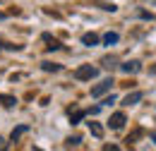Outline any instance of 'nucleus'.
I'll return each instance as SVG.
<instances>
[{
    "mask_svg": "<svg viewBox=\"0 0 156 151\" xmlns=\"http://www.w3.org/2000/svg\"><path fill=\"white\" fill-rule=\"evenodd\" d=\"M82 43H84V46H96L98 36L96 34H84V36H82Z\"/></svg>",
    "mask_w": 156,
    "mask_h": 151,
    "instance_id": "12",
    "label": "nucleus"
},
{
    "mask_svg": "<svg viewBox=\"0 0 156 151\" xmlns=\"http://www.w3.org/2000/svg\"><path fill=\"white\" fill-rule=\"evenodd\" d=\"M89 132L94 134L96 139H101V137H103V127H101L98 122H89Z\"/></svg>",
    "mask_w": 156,
    "mask_h": 151,
    "instance_id": "11",
    "label": "nucleus"
},
{
    "mask_svg": "<svg viewBox=\"0 0 156 151\" xmlns=\"http://www.w3.org/2000/svg\"><path fill=\"white\" fill-rule=\"evenodd\" d=\"M2 146H5V142H2V137H0V149H2Z\"/></svg>",
    "mask_w": 156,
    "mask_h": 151,
    "instance_id": "19",
    "label": "nucleus"
},
{
    "mask_svg": "<svg viewBox=\"0 0 156 151\" xmlns=\"http://www.w3.org/2000/svg\"><path fill=\"white\" fill-rule=\"evenodd\" d=\"M139 17H142V19H149V22H151V19H154V15H151V12H144V10H139Z\"/></svg>",
    "mask_w": 156,
    "mask_h": 151,
    "instance_id": "16",
    "label": "nucleus"
},
{
    "mask_svg": "<svg viewBox=\"0 0 156 151\" xmlns=\"http://www.w3.org/2000/svg\"><path fill=\"white\" fill-rule=\"evenodd\" d=\"M113 62H115V58H103V67H108V70H111V67H113Z\"/></svg>",
    "mask_w": 156,
    "mask_h": 151,
    "instance_id": "15",
    "label": "nucleus"
},
{
    "mask_svg": "<svg viewBox=\"0 0 156 151\" xmlns=\"http://www.w3.org/2000/svg\"><path fill=\"white\" fill-rule=\"evenodd\" d=\"M0 48H2V43H0Z\"/></svg>",
    "mask_w": 156,
    "mask_h": 151,
    "instance_id": "20",
    "label": "nucleus"
},
{
    "mask_svg": "<svg viewBox=\"0 0 156 151\" xmlns=\"http://www.w3.org/2000/svg\"><path fill=\"white\" fill-rule=\"evenodd\" d=\"M79 142H82V137H70L65 142V146H79Z\"/></svg>",
    "mask_w": 156,
    "mask_h": 151,
    "instance_id": "14",
    "label": "nucleus"
},
{
    "mask_svg": "<svg viewBox=\"0 0 156 151\" xmlns=\"http://www.w3.org/2000/svg\"><path fill=\"white\" fill-rule=\"evenodd\" d=\"M24 132H29V125H20V127H15V130H12V134H10V139H12V142H17Z\"/></svg>",
    "mask_w": 156,
    "mask_h": 151,
    "instance_id": "8",
    "label": "nucleus"
},
{
    "mask_svg": "<svg viewBox=\"0 0 156 151\" xmlns=\"http://www.w3.org/2000/svg\"><path fill=\"white\" fill-rule=\"evenodd\" d=\"M43 41L48 43V46H46L48 51H60V48H62V43H60L58 38H53V36H51V34H43Z\"/></svg>",
    "mask_w": 156,
    "mask_h": 151,
    "instance_id": "6",
    "label": "nucleus"
},
{
    "mask_svg": "<svg viewBox=\"0 0 156 151\" xmlns=\"http://www.w3.org/2000/svg\"><path fill=\"white\" fill-rule=\"evenodd\" d=\"M142 98H144L142 91H132V94H127L125 98H122V106H135V103H139Z\"/></svg>",
    "mask_w": 156,
    "mask_h": 151,
    "instance_id": "5",
    "label": "nucleus"
},
{
    "mask_svg": "<svg viewBox=\"0 0 156 151\" xmlns=\"http://www.w3.org/2000/svg\"><path fill=\"white\" fill-rule=\"evenodd\" d=\"M149 137H151V142H154V144H156V132H151V134H149Z\"/></svg>",
    "mask_w": 156,
    "mask_h": 151,
    "instance_id": "18",
    "label": "nucleus"
},
{
    "mask_svg": "<svg viewBox=\"0 0 156 151\" xmlns=\"http://www.w3.org/2000/svg\"><path fill=\"white\" fill-rule=\"evenodd\" d=\"M0 103H2L5 108H12V106L17 103V98H15V96H10V94H2V96H0Z\"/></svg>",
    "mask_w": 156,
    "mask_h": 151,
    "instance_id": "10",
    "label": "nucleus"
},
{
    "mask_svg": "<svg viewBox=\"0 0 156 151\" xmlns=\"http://www.w3.org/2000/svg\"><path fill=\"white\" fill-rule=\"evenodd\" d=\"M122 125H125V113H122V111H118V113L111 115V120H108V127H111V130H120Z\"/></svg>",
    "mask_w": 156,
    "mask_h": 151,
    "instance_id": "4",
    "label": "nucleus"
},
{
    "mask_svg": "<svg viewBox=\"0 0 156 151\" xmlns=\"http://www.w3.org/2000/svg\"><path fill=\"white\" fill-rule=\"evenodd\" d=\"M120 70H122L125 75H137V72L142 70V62H139V60H127V62L120 65Z\"/></svg>",
    "mask_w": 156,
    "mask_h": 151,
    "instance_id": "3",
    "label": "nucleus"
},
{
    "mask_svg": "<svg viewBox=\"0 0 156 151\" xmlns=\"http://www.w3.org/2000/svg\"><path fill=\"white\" fill-rule=\"evenodd\" d=\"M118 41H120V34H115V31H108V34L103 36V43H106V46H115Z\"/></svg>",
    "mask_w": 156,
    "mask_h": 151,
    "instance_id": "9",
    "label": "nucleus"
},
{
    "mask_svg": "<svg viewBox=\"0 0 156 151\" xmlns=\"http://www.w3.org/2000/svg\"><path fill=\"white\" fill-rule=\"evenodd\" d=\"M84 118H87V111H70V122L72 125H79Z\"/></svg>",
    "mask_w": 156,
    "mask_h": 151,
    "instance_id": "7",
    "label": "nucleus"
},
{
    "mask_svg": "<svg viewBox=\"0 0 156 151\" xmlns=\"http://www.w3.org/2000/svg\"><path fill=\"white\" fill-rule=\"evenodd\" d=\"M41 67H43V72H60V65L55 62H41Z\"/></svg>",
    "mask_w": 156,
    "mask_h": 151,
    "instance_id": "13",
    "label": "nucleus"
},
{
    "mask_svg": "<svg viewBox=\"0 0 156 151\" xmlns=\"http://www.w3.org/2000/svg\"><path fill=\"white\" fill-rule=\"evenodd\" d=\"M113 84H115V79H113V77H108V79H103V82H98L96 86L91 89V96H94V98H98V96H103L106 91H111V86H113Z\"/></svg>",
    "mask_w": 156,
    "mask_h": 151,
    "instance_id": "2",
    "label": "nucleus"
},
{
    "mask_svg": "<svg viewBox=\"0 0 156 151\" xmlns=\"http://www.w3.org/2000/svg\"><path fill=\"white\" fill-rule=\"evenodd\" d=\"M111 103H115V96L111 94V96H106V98H103V106H111Z\"/></svg>",
    "mask_w": 156,
    "mask_h": 151,
    "instance_id": "17",
    "label": "nucleus"
},
{
    "mask_svg": "<svg viewBox=\"0 0 156 151\" xmlns=\"http://www.w3.org/2000/svg\"><path fill=\"white\" fill-rule=\"evenodd\" d=\"M96 75H98V67H94V65H82L75 70V79H79V82H89Z\"/></svg>",
    "mask_w": 156,
    "mask_h": 151,
    "instance_id": "1",
    "label": "nucleus"
}]
</instances>
